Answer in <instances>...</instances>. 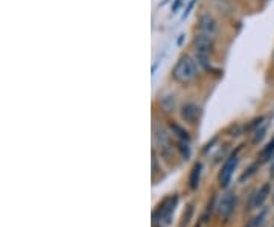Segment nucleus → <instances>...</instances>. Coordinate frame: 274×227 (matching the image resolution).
Returning a JSON list of instances; mask_svg holds the SVG:
<instances>
[{"instance_id": "nucleus-1", "label": "nucleus", "mask_w": 274, "mask_h": 227, "mask_svg": "<svg viewBox=\"0 0 274 227\" xmlns=\"http://www.w3.org/2000/svg\"><path fill=\"white\" fill-rule=\"evenodd\" d=\"M197 75H198L197 64L189 55H183L180 58L172 70L174 79L180 84H191L197 78Z\"/></svg>"}, {"instance_id": "nucleus-2", "label": "nucleus", "mask_w": 274, "mask_h": 227, "mask_svg": "<svg viewBox=\"0 0 274 227\" xmlns=\"http://www.w3.org/2000/svg\"><path fill=\"white\" fill-rule=\"evenodd\" d=\"M194 46H195L198 63L203 67H209V57L214 49V38H210L204 34H197L194 37Z\"/></svg>"}, {"instance_id": "nucleus-3", "label": "nucleus", "mask_w": 274, "mask_h": 227, "mask_svg": "<svg viewBox=\"0 0 274 227\" xmlns=\"http://www.w3.org/2000/svg\"><path fill=\"white\" fill-rule=\"evenodd\" d=\"M178 203V197L177 195H171L164 200L163 203L159 206V209L154 212L153 218H154V223H160L163 226L171 224V220H172V215L175 212V206Z\"/></svg>"}, {"instance_id": "nucleus-4", "label": "nucleus", "mask_w": 274, "mask_h": 227, "mask_svg": "<svg viewBox=\"0 0 274 227\" xmlns=\"http://www.w3.org/2000/svg\"><path fill=\"white\" fill-rule=\"evenodd\" d=\"M198 28H200V34H204L210 38H215L218 35V23L210 12H203L200 15Z\"/></svg>"}, {"instance_id": "nucleus-5", "label": "nucleus", "mask_w": 274, "mask_h": 227, "mask_svg": "<svg viewBox=\"0 0 274 227\" xmlns=\"http://www.w3.org/2000/svg\"><path fill=\"white\" fill-rule=\"evenodd\" d=\"M238 160H239L238 154H231L227 159V162L224 163L222 170L219 172V183H221V186H227L230 183V180L233 177V172H235L236 167H238Z\"/></svg>"}, {"instance_id": "nucleus-6", "label": "nucleus", "mask_w": 274, "mask_h": 227, "mask_svg": "<svg viewBox=\"0 0 274 227\" xmlns=\"http://www.w3.org/2000/svg\"><path fill=\"white\" fill-rule=\"evenodd\" d=\"M236 203H238L236 194H233V192H227V194L221 198V201H219L218 204L219 215H221L222 218H228V217L233 214V211H235V208H236Z\"/></svg>"}, {"instance_id": "nucleus-7", "label": "nucleus", "mask_w": 274, "mask_h": 227, "mask_svg": "<svg viewBox=\"0 0 274 227\" xmlns=\"http://www.w3.org/2000/svg\"><path fill=\"white\" fill-rule=\"evenodd\" d=\"M270 195V184H264L261 189H258L253 195H251V200H250V209H258L261 208L265 200L268 198Z\"/></svg>"}, {"instance_id": "nucleus-8", "label": "nucleus", "mask_w": 274, "mask_h": 227, "mask_svg": "<svg viewBox=\"0 0 274 227\" xmlns=\"http://www.w3.org/2000/svg\"><path fill=\"white\" fill-rule=\"evenodd\" d=\"M181 116L186 122L189 123H195L200 117V109L198 106L192 104V102H187L181 107Z\"/></svg>"}, {"instance_id": "nucleus-9", "label": "nucleus", "mask_w": 274, "mask_h": 227, "mask_svg": "<svg viewBox=\"0 0 274 227\" xmlns=\"http://www.w3.org/2000/svg\"><path fill=\"white\" fill-rule=\"evenodd\" d=\"M201 172H203V165L201 163H195V167L191 171V175H189V186L191 189H198V184H200V180H201Z\"/></svg>"}, {"instance_id": "nucleus-10", "label": "nucleus", "mask_w": 274, "mask_h": 227, "mask_svg": "<svg viewBox=\"0 0 274 227\" xmlns=\"http://www.w3.org/2000/svg\"><path fill=\"white\" fill-rule=\"evenodd\" d=\"M274 157V137L267 143V147L261 151V162H268Z\"/></svg>"}, {"instance_id": "nucleus-11", "label": "nucleus", "mask_w": 274, "mask_h": 227, "mask_svg": "<svg viewBox=\"0 0 274 227\" xmlns=\"http://www.w3.org/2000/svg\"><path fill=\"white\" fill-rule=\"evenodd\" d=\"M265 133H267V125L261 122V123L258 125L256 131H255V136H253V142H255V143H259V142H261V140L264 139Z\"/></svg>"}, {"instance_id": "nucleus-12", "label": "nucleus", "mask_w": 274, "mask_h": 227, "mask_svg": "<svg viewBox=\"0 0 274 227\" xmlns=\"http://www.w3.org/2000/svg\"><path fill=\"white\" fill-rule=\"evenodd\" d=\"M265 218H267V211H262L258 217H255V218L250 221V224L247 227H261L265 223Z\"/></svg>"}, {"instance_id": "nucleus-13", "label": "nucleus", "mask_w": 274, "mask_h": 227, "mask_svg": "<svg viewBox=\"0 0 274 227\" xmlns=\"http://www.w3.org/2000/svg\"><path fill=\"white\" fill-rule=\"evenodd\" d=\"M171 128H172V131H174V134H177L181 140H184V142H187L189 140V134L181 128V127H178L177 123H171Z\"/></svg>"}, {"instance_id": "nucleus-14", "label": "nucleus", "mask_w": 274, "mask_h": 227, "mask_svg": "<svg viewBox=\"0 0 274 227\" xmlns=\"http://www.w3.org/2000/svg\"><path fill=\"white\" fill-rule=\"evenodd\" d=\"M271 177H274V157L271 159Z\"/></svg>"}, {"instance_id": "nucleus-15", "label": "nucleus", "mask_w": 274, "mask_h": 227, "mask_svg": "<svg viewBox=\"0 0 274 227\" xmlns=\"http://www.w3.org/2000/svg\"><path fill=\"white\" fill-rule=\"evenodd\" d=\"M273 203H274V192H273Z\"/></svg>"}, {"instance_id": "nucleus-16", "label": "nucleus", "mask_w": 274, "mask_h": 227, "mask_svg": "<svg viewBox=\"0 0 274 227\" xmlns=\"http://www.w3.org/2000/svg\"><path fill=\"white\" fill-rule=\"evenodd\" d=\"M197 227H200V226H197Z\"/></svg>"}]
</instances>
